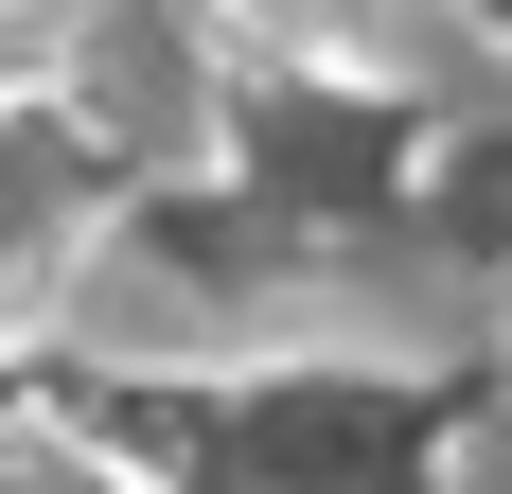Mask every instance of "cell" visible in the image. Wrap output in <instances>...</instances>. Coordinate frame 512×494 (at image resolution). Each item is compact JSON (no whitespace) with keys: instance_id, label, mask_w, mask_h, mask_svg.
Returning <instances> with one entry per match:
<instances>
[{"instance_id":"6da1fadb","label":"cell","mask_w":512,"mask_h":494,"mask_svg":"<svg viewBox=\"0 0 512 494\" xmlns=\"http://www.w3.org/2000/svg\"><path fill=\"white\" fill-rule=\"evenodd\" d=\"M142 494H460V371L389 353H230V371H89L53 389Z\"/></svg>"},{"instance_id":"7a4b0ae2","label":"cell","mask_w":512,"mask_h":494,"mask_svg":"<svg viewBox=\"0 0 512 494\" xmlns=\"http://www.w3.org/2000/svg\"><path fill=\"white\" fill-rule=\"evenodd\" d=\"M124 212H142V159H124V124H106L71 71H53V89H0V353L53 336V318L106 283Z\"/></svg>"},{"instance_id":"3957f363","label":"cell","mask_w":512,"mask_h":494,"mask_svg":"<svg viewBox=\"0 0 512 494\" xmlns=\"http://www.w3.org/2000/svg\"><path fill=\"white\" fill-rule=\"evenodd\" d=\"M195 18L248 89H371L389 71V0H195Z\"/></svg>"},{"instance_id":"277c9868","label":"cell","mask_w":512,"mask_h":494,"mask_svg":"<svg viewBox=\"0 0 512 494\" xmlns=\"http://www.w3.org/2000/svg\"><path fill=\"white\" fill-rule=\"evenodd\" d=\"M0 494H142L71 406H0Z\"/></svg>"},{"instance_id":"5b68a950","label":"cell","mask_w":512,"mask_h":494,"mask_svg":"<svg viewBox=\"0 0 512 494\" xmlns=\"http://www.w3.org/2000/svg\"><path fill=\"white\" fill-rule=\"evenodd\" d=\"M89 18L106 0H0V89H53V71L89 53Z\"/></svg>"},{"instance_id":"8992f818","label":"cell","mask_w":512,"mask_h":494,"mask_svg":"<svg viewBox=\"0 0 512 494\" xmlns=\"http://www.w3.org/2000/svg\"><path fill=\"white\" fill-rule=\"evenodd\" d=\"M460 18H477V36H495V53H512V0H460Z\"/></svg>"}]
</instances>
